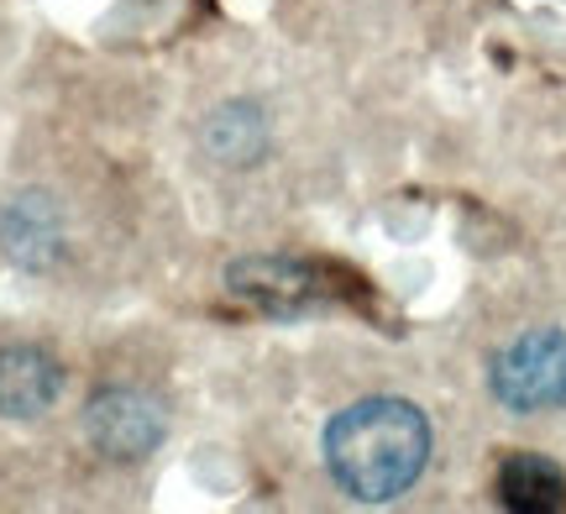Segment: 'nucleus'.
<instances>
[{"label": "nucleus", "mask_w": 566, "mask_h": 514, "mask_svg": "<svg viewBox=\"0 0 566 514\" xmlns=\"http://www.w3.org/2000/svg\"><path fill=\"white\" fill-rule=\"evenodd\" d=\"M231 294L258 305L263 315H300L310 305V273L300 263H279V258H247L231 268Z\"/></svg>", "instance_id": "7"}, {"label": "nucleus", "mask_w": 566, "mask_h": 514, "mask_svg": "<svg viewBox=\"0 0 566 514\" xmlns=\"http://www.w3.org/2000/svg\"><path fill=\"white\" fill-rule=\"evenodd\" d=\"M200 137L216 164L252 168V164H263L268 143H273V126H268V111L258 101H226L221 111H210Z\"/></svg>", "instance_id": "6"}, {"label": "nucleus", "mask_w": 566, "mask_h": 514, "mask_svg": "<svg viewBox=\"0 0 566 514\" xmlns=\"http://www.w3.org/2000/svg\"><path fill=\"white\" fill-rule=\"evenodd\" d=\"M163 431H168V420H163V405L153 394L132 389V384H111L90 399V410H84V436H90V447L111 462H142V457L158 452Z\"/></svg>", "instance_id": "3"}, {"label": "nucleus", "mask_w": 566, "mask_h": 514, "mask_svg": "<svg viewBox=\"0 0 566 514\" xmlns=\"http://www.w3.org/2000/svg\"><path fill=\"white\" fill-rule=\"evenodd\" d=\"M493 399L514 415H541L566 405V331H525L488 368Z\"/></svg>", "instance_id": "2"}, {"label": "nucleus", "mask_w": 566, "mask_h": 514, "mask_svg": "<svg viewBox=\"0 0 566 514\" xmlns=\"http://www.w3.org/2000/svg\"><path fill=\"white\" fill-rule=\"evenodd\" d=\"M0 252L17 268H27V273H48L63 258L59 206L48 195H38V189L0 200Z\"/></svg>", "instance_id": "4"}, {"label": "nucleus", "mask_w": 566, "mask_h": 514, "mask_svg": "<svg viewBox=\"0 0 566 514\" xmlns=\"http://www.w3.org/2000/svg\"><path fill=\"white\" fill-rule=\"evenodd\" d=\"M499 494H504L509 510L520 514H551L566 504V478L556 462L535 452H520L504 462V473H499Z\"/></svg>", "instance_id": "8"}, {"label": "nucleus", "mask_w": 566, "mask_h": 514, "mask_svg": "<svg viewBox=\"0 0 566 514\" xmlns=\"http://www.w3.org/2000/svg\"><path fill=\"white\" fill-rule=\"evenodd\" d=\"M325 468L357 504H388L415 489L430 462V420L409 399H357L325 426Z\"/></svg>", "instance_id": "1"}, {"label": "nucleus", "mask_w": 566, "mask_h": 514, "mask_svg": "<svg viewBox=\"0 0 566 514\" xmlns=\"http://www.w3.org/2000/svg\"><path fill=\"white\" fill-rule=\"evenodd\" d=\"M63 389V368L42 347H0V415L32 420Z\"/></svg>", "instance_id": "5"}]
</instances>
